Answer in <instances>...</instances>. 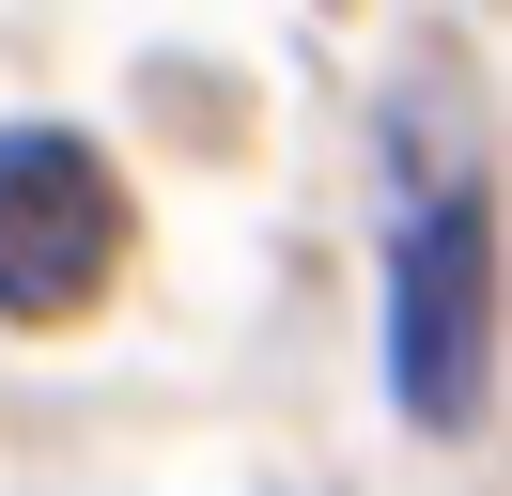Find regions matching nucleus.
I'll use <instances>...</instances> for the list:
<instances>
[{"label": "nucleus", "mask_w": 512, "mask_h": 496, "mask_svg": "<svg viewBox=\"0 0 512 496\" xmlns=\"http://www.w3.org/2000/svg\"><path fill=\"white\" fill-rule=\"evenodd\" d=\"M481 357H497V202L481 186H419L388 233V388L419 434H466Z\"/></svg>", "instance_id": "f257e3e1"}, {"label": "nucleus", "mask_w": 512, "mask_h": 496, "mask_svg": "<svg viewBox=\"0 0 512 496\" xmlns=\"http://www.w3.org/2000/svg\"><path fill=\"white\" fill-rule=\"evenodd\" d=\"M109 248H125V186L94 171V140L0 124V310H16V326L94 310L109 295Z\"/></svg>", "instance_id": "f03ea898"}]
</instances>
